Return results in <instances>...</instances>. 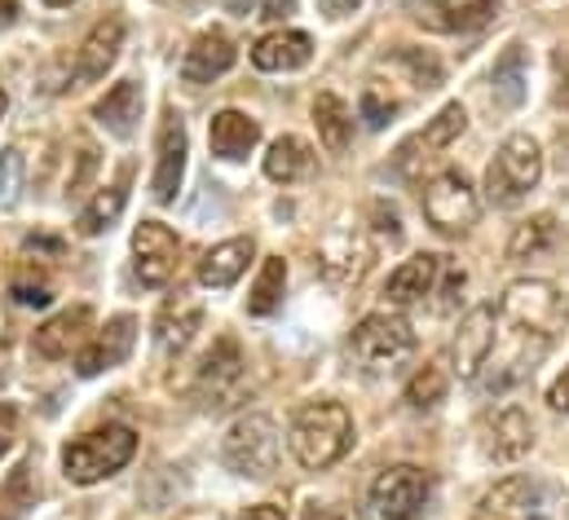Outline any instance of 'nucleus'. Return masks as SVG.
I'll list each match as a JSON object with an SVG mask.
<instances>
[{
    "label": "nucleus",
    "instance_id": "32",
    "mask_svg": "<svg viewBox=\"0 0 569 520\" xmlns=\"http://www.w3.org/2000/svg\"><path fill=\"white\" fill-rule=\"evenodd\" d=\"M283 282H287L283 257H270L261 264V278H257V287H252V296H248V313H252V318H270V313L279 309V300H283Z\"/></svg>",
    "mask_w": 569,
    "mask_h": 520
},
{
    "label": "nucleus",
    "instance_id": "4",
    "mask_svg": "<svg viewBox=\"0 0 569 520\" xmlns=\"http://www.w3.org/2000/svg\"><path fill=\"white\" fill-rule=\"evenodd\" d=\"M279 450H283L279 423H274L270 414H243V419L226 432L221 459H226L230 472L252 477V481H266V477L279 468Z\"/></svg>",
    "mask_w": 569,
    "mask_h": 520
},
{
    "label": "nucleus",
    "instance_id": "30",
    "mask_svg": "<svg viewBox=\"0 0 569 520\" xmlns=\"http://www.w3.org/2000/svg\"><path fill=\"white\" fill-rule=\"evenodd\" d=\"M124 199H129V168L120 172V181H116V186H102V190L93 194V203L80 212V221H76V226H80V234H89V239H93V234L111 230V221L124 212Z\"/></svg>",
    "mask_w": 569,
    "mask_h": 520
},
{
    "label": "nucleus",
    "instance_id": "14",
    "mask_svg": "<svg viewBox=\"0 0 569 520\" xmlns=\"http://www.w3.org/2000/svg\"><path fill=\"white\" fill-rule=\"evenodd\" d=\"M133 340H138V322H133L129 313L111 318V322L98 331V340L80 353L76 371H80L84 380H93V376H102V371H111V367H124V358L133 353Z\"/></svg>",
    "mask_w": 569,
    "mask_h": 520
},
{
    "label": "nucleus",
    "instance_id": "22",
    "mask_svg": "<svg viewBox=\"0 0 569 520\" xmlns=\"http://www.w3.org/2000/svg\"><path fill=\"white\" fill-rule=\"evenodd\" d=\"M208 141H212L217 159H248V150L261 141V124L243 111H221L208 124Z\"/></svg>",
    "mask_w": 569,
    "mask_h": 520
},
{
    "label": "nucleus",
    "instance_id": "47",
    "mask_svg": "<svg viewBox=\"0 0 569 520\" xmlns=\"http://www.w3.org/2000/svg\"><path fill=\"white\" fill-rule=\"evenodd\" d=\"M4 111H9V98H4V93H0V120H4Z\"/></svg>",
    "mask_w": 569,
    "mask_h": 520
},
{
    "label": "nucleus",
    "instance_id": "11",
    "mask_svg": "<svg viewBox=\"0 0 569 520\" xmlns=\"http://www.w3.org/2000/svg\"><path fill=\"white\" fill-rule=\"evenodd\" d=\"M186 150H190L186 124H181V116L168 111L163 124H159V141H154V181H150V190H154L159 203H172L177 199L181 177H186Z\"/></svg>",
    "mask_w": 569,
    "mask_h": 520
},
{
    "label": "nucleus",
    "instance_id": "31",
    "mask_svg": "<svg viewBox=\"0 0 569 520\" xmlns=\"http://www.w3.org/2000/svg\"><path fill=\"white\" fill-rule=\"evenodd\" d=\"M557 234H561L557 217H552V212H539V217H530V221H521V226H517V234H512V243H508V257L512 260L543 257V252H552Z\"/></svg>",
    "mask_w": 569,
    "mask_h": 520
},
{
    "label": "nucleus",
    "instance_id": "48",
    "mask_svg": "<svg viewBox=\"0 0 569 520\" xmlns=\"http://www.w3.org/2000/svg\"><path fill=\"white\" fill-rule=\"evenodd\" d=\"M44 4H58V9H62V4H71V0H44Z\"/></svg>",
    "mask_w": 569,
    "mask_h": 520
},
{
    "label": "nucleus",
    "instance_id": "36",
    "mask_svg": "<svg viewBox=\"0 0 569 520\" xmlns=\"http://www.w3.org/2000/svg\"><path fill=\"white\" fill-rule=\"evenodd\" d=\"M398 62L411 71L416 89H437L441 84V62L428 49H398Z\"/></svg>",
    "mask_w": 569,
    "mask_h": 520
},
{
    "label": "nucleus",
    "instance_id": "46",
    "mask_svg": "<svg viewBox=\"0 0 569 520\" xmlns=\"http://www.w3.org/2000/svg\"><path fill=\"white\" fill-rule=\"evenodd\" d=\"M313 520H358V517H349V512H322V517H313Z\"/></svg>",
    "mask_w": 569,
    "mask_h": 520
},
{
    "label": "nucleus",
    "instance_id": "38",
    "mask_svg": "<svg viewBox=\"0 0 569 520\" xmlns=\"http://www.w3.org/2000/svg\"><path fill=\"white\" fill-rule=\"evenodd\" d=\"M393 116H398V98H389L380 84H367V89H362V120H367L371 129H385Z\"/></svg>",
    "mask_w": 569,
    "mask_h": 520
},
{
    "label": "nucleus",
    "instance_id": "49",
    "mask_svg": "<svg viewBox=\"0 0 569 520\" xmlns=\"http://www.w3.org/2000/svg\"><path fill=\"white\" fill-rule=\"evenodd\" d=\"M561 309H566V313H569V304H561Z\"/></svg>",
    "mask_w": 569,
    "mask_h": 520
},
{
    "label": "nucleus",
    "instance_id": "50",
    "mask_svg": "<svg viewBox=\"0 0 569 520\" xmlns=\"http://www.w3.org/2000/svg\"><path fill=\"white\" fill-rule=\"evenodd\" d=\"M239 4H248V0H239Z\"/></svg>",
    "mask_w": 569,
    "mask_h": 520
},
{
    "label": "nucleus",
    "instance_id": "28",
    "mask_svg": "<svg viewBox=\"0 0 569 520\" xmlns=\"http://www.w3.org/2000/svg\"><path fill=\"white\" fill-rule=\"evenodd\" d=\"M313 172V150H309V141H300V137H279L274 146H270V154H266V177L270 181H305Z\"/></svg>",
    "mask_w": 569,
    "mask_h": 520
},
{
    "label": "nucleus",
    "instance_id": "25",
    "mask_svg": "<svg viewBox=\"0 0 569 520\" xmlns=\"http://www.w3.org/2000/svg\"><path fill=\"white\" fill-rule=\"evenodd\" d=\"M142 107H146L142 84L124 80V84H116V89L93 107V120L107 132H116V137H133L138 120H142Z\"/></svg>",
    "mask_w": 569,
    "mask_h": 520
},
{
    "label": "nucleus",
    "instance_id": "3",
    "mask_svg": "<svg viewBox=\"0 0 569 520\" xmlns=\"http://www.w3.org/2000/svg\"><path fill=\"white\" fill-rule=\"evenodd\" d=\"M539 177H543V150H539V141L530 132H512L499 146L495 163L486 168V194H490V203L512 208V203H521L539 186Z\"/></svg>",
    "mask_w": 569,
    "mask_h": 520
},
{
    "label": "nucleus",
    "instance_id": "15",
    "mask_svg": "<svg viewBox=\"0 0 569 520\" xmlns=\"http://www.w3.org/2000/svg\"><path fill=\"white\" fill-rule=\"evenodd\" d=\"M199 322H203V304H199L194 296L177 291V296L159 309V318H154V349H159L163 358H177V353L194 340Z\"/></svg>",
    "mask_w": 569,
    "mask_h": 520
},
{
    "label": "nucleus",
    "instance_id": "23",
    "mask_svg": "<svg viewBox=\"0 0 569 520\" xmlns=\"http://www.w3.org/2000/svg\"><path fill=\"white\" fill-rule=\"evenodd\" d=\"M309 58H313V40L305 31H270L252 49V62L261 71H300Z\"/></svg>",
    "mask_w": 569,
    "mask_h": 520
},
{
    "label": "nucleus",
    "instance_id": "44",
    "mask_svg": "<svg viewBox=\"0 0 569 520\" xmlns=\"http://www.w3.org/2000/svg\"><path fill=\"white\" fill-rule=\"evenodd\" d=\"M243 520H287V517H283V508H274V503H257V508H248Z\"/></svg>",
    "mask_w": 569,
    "mask_h": 520
},
{
    "label": "nucleus",
    "instance_id": "26",
    "mask_svg": "<svg viewBox=\"0 0 569 520\" xmlns=\"http://www.w3.org/2000/svg\"><path fill=\"white\" fill-rule=\"evenodd\" d=\"M318 260H322V273L331 282H358L367 273V264H371V252H367V243L358 234H336V239H327Z\"/></svg>",
    "mask_w": 569,
    "mask_h": 520
},
{
    "label": "nucleus",
    "instance_id": "7",
    "mask_svg": "<svg viewBox=\"0 0 569 520\" xmlns=\"http://www.w3.org/2000/svg\"><path fill=\"white\" fill-rule=\"evenodd\" d=\"M428 472L402 463V468H389L376 477L371 486V517L376 520H425V503H428Z\"/></svg>",
    "mask_w": 569,
    "mask_h": 520
},
{
    "label": "nucleus",
    "instance_id": "8",
    "mask_svg": "<svg viewBox=\"0 0 569 520\" xmlns=\"http://www.w3.org/2000/svg\"><path fill=\"white\" fill-rule=\"evenodd\" d=\"M243 389H248L243 349H239L234 336H221V340L212 344V353L203 358V367H199V392H203V401H208L212 410H226V406H234V401L243 397Z\"/></svg>",
    "mask_w": 569,
    "mask_h": 520
},
{
    "label": "nucleus",
    "instance_id": "16",
    "mask_svg": "<svg viewBox=\"0 0 569 520\" xmlns=\"http://www.w3.org/2000/svg\"><path fill=\"white\" fill-rule=\"evenodd\" d=\"M89 327H93V309L89 304H71L62 309L58 318H49L40 331H36V353L44 362H58V358H71V349H80L89 340Z\"/></svg>",
    "mask_w": 569,
    "mask_h": 520
},
{
    "label": "nucleus",
    "instance_id": "2",
    "mask_svg": "<svg viewBox=\"0 0 569 520\" xmlns=\"http://www.w3.org/2000/svg\"><path fill=\"white\" fill-rule=\"evenodd\" d=\"M133 454H138V432L124 428V423H107V428H93V432L76 437L62 450V472L76 486H98V481L116 477Z\"/></svg>",
    "mask_w": 569,
    "mask_h": 520
},
{
    "label": "nucleus",
    "instance_id": "40",
    "mask_svg": "<svg viewBox=\"0 0 569 520\" xmlns=\"http://www.w3.org/2000/svg\"><path fill=\"white\" fill-rule=\"evenodd\" d=\"M13 437H18V410L13 406H0V454L13 446Z\"/></svg>",
    "mask_w": 569,
    "mask_h": 520
},
{
    "label": "nucleus",
    "instance_id": "29",
    "mask_svg": "<svg viewBox=\"0 0 569 520\" xmlns=\"http://www.w3.org/2000/svg\"><path fill=\"white\" fill-rule=\"evenodd\" d=\"M313 124H318V137H322V146H327L331 154L349 150L353 116H349V107H345L336 93H318V98H313Z\"/></svg>",
    "mask_w": 569,
    "mask_h": 520
},
{
    "label": "nucleus",
    "instance_id": "33",
    "mask_svg": "<svg viewBox=\"0 0 569 520\" xmlns=\"http://www.w3.org/2000/svg\"><path fill=\"white\" fill-rule=\"evenodd\" d=\"M9 296H13L18 304H27V309H44V304L53 300V287H49V278H44L40 269L18 264L13 278H9Z\"/></svg>",
    "mask_w": 569,
    "mask_h": 520
},
{
    "label": "nucleus",
    "instance_id": "12",
    "mask_svg": "<svg viewBox=\"0 0 569 520\" xmlns=\"http://www.w3.org/2000/svg\"><path fill=\"white\" fill-rule=\"evenodd\" d=\"M495 309L490 304H477L463 322H459V336H455V344H450V353H455V371H459V380H472L486 362H490V353H495Z\"/></svg>",
    "mask_w": 569,
    "mask_h": 520
},
{
    "label": "nucleus",
    "instance_id": "35",
    "mask_svg": "<svg viewBox=\"0 0 569 520\" xmlns=\"http://www.w3.org/2000/svg\"><path fill=\"white\" fill-rule=\"evenodd\" d=\"M463 124H468L463 107H459V102H450V107H441V116H437V120L425 129L420 146H428V150H441V146H450V141L463 132Z\"/></svg>",
    "mask_w": 569,
    "mask_h": 520
},
{
    "label": "nucleus",
    "instance_id": "39",
    "mask_svg": "<svg viewBox=\"0 0 569 520\" xmlns=\"http://www.w3.org/2000/svg\"><path fill=\"white\" fill-rule=\"evenodd\" d=\"M371 217L380 221V234H389V243H398V239H402V226H398V212H393V208L376 203V208H371Z\"/></svg>",
    "mask_w": 569,
    "mask_h": 520
},
{
    "label": "nucleus",
    "instance_id": "45",
    "mask_svg": "<svg viewBox=\"0 0 569 520\" xmlns=\"http://www.w3.org/2000/svg\"><path fill=\"white\" fill-rule=\"evenodd\" d=\"M18 22V0H0V31Z\"/></svg>",
    "mask_w": 569,
    "mask_h": 520
},
{
    "label": "nucleus",
    "instance_id": "10",
    "mask_svg": "<svg viewBox=\"0 0 569 520\" xmlns=\"http://www.w3.org/2000/svg\"><path fill=\"white\" fill-rule=\"evenodd\" d=\"M177 257H181V243L168 226L142 221L133 230V269H138L142 287H163L177 273Z\"/></svg>",
    "mask_w": 569,
    "mask_h": 520
},
{
    "label": "nucleus",
    "instance_id": "27",
    "mask_svg": "<svg viewBox=\"0 0 569 520\" xmlns=\"http://www.w3.org/2000/svg\"><path fill=\"white\" fill-rule=\"evenodd\" d=\"M526 84H530V76H526V49H521V44H508L503 58H499L495 71H490L495 102L508 107V111H517V107L526 102Z\"/></svg>",
    "mask_w": 569,
    "mask_h": 520
},
{
    "label": "nucleus",
    "instance_id": "1",
    "mask_svg": "<svg viewBox=\"0 0 569 520\" xmlns=\"http://www.w3.org/2000/svg\"><path fill=\"white\" fill-rule=\"evenodd\" d=\"M287 441L305 468H331L353 450V419L340 401H309L296 410Z\"/></svg>",
    "mask_w": 569,
    "mask_h": 520
},
{
    "label": "nucleus",
    "instance_id": "17",
    "mask_svg": "<svg viewBox=\"0 0 569 520\" xmlns=\"http://www.w3.org/2000/svg\"><path fill=\"white\" fill-rule=\"evenodd\" d=\"M499 13V0H420L416 22L432 31H477Z\"/></svg>",
    "mask_w": 569,
    "mask_h": 520
},
{
    "label": "nucleus",
    "instance_id": "34",
    "mask_svg": "<svg viewBox=\"0 0 569 520\" xmlns=\"http://www.w3.org/2000/svg\"><path fill=\"white\" fill-rule=\"evenodd\" d=\"M450 389V376L441 371V367H425V371H416L411 376V384H407V401L416 406V410H428V406H437L441 397Z\"/></svg>",
    "mask_w": 569,
    "mask_h": 520
},
{
    "label": "nucleus",
    "instance_id": "41",
    "mask_svg": "<svg viewBox=\"0 0 569 520\" xmlns=\"http://www.w3.org/2000/svg\"><path fill=\"white\" fill-rule=\"evenodd\" d=\"M287 13H296V0H266L261 4V18H270V22H279Z\"/></svg>",
    "mask_w": 569,
    "mask_h": 520
},
{
    "label": "nucleus",
    "instance_id": "18",
    "mask_svg": "<svg viewBox=\"0 0 569 520\" xmlns=\"http://www.w3.org/2000/svg\"><path fill=\"white\" fill-rule=\"evenodd\" d=\"M120 44H124V22H120V18L93 22V31L84 36V44H80V53H76V80H80V84L102 80V76L116 67Z\"/></svg>",
    "mask_w": 569,
    "mask_h": 520
},
{
    "label": "nucleus",
    "instance_id": "42",
    "mask_svg": "<svg viewBox=\"0 0 569 520\" xmlns=\"http://www.w3.org/2000/svg\"><path fill=\"white\" fill-rule=\"evenodd\" d=\"M548 401H552V410H569V367H566V376H561V380L552 384Z\"/></svg>",
    "mask_w": 569,
    "mask_h": 520
},
{
    "label": "nucleus",
    "instance_id": "43",
    "mask_svg": "<svg viewBox=\"0 0 569 520\" xmlns=\"http://www.w3.org/2000/svg\"><path fill=\"white\" fill-rule=\"evenodd\" d=\"M362 0H322V13L327 18H345V13H353Z\"/></svg>",
    "mask_w": 569,
    "mask_h": 520
},
{
    "label": "nucleus",
    "instance_id": "9",
    "mask_svg": "<svg viewBox=\"0 0 569 520\" xmlns=\"http://www.w3.org/2000/svg\"><path fill=\"white\" fill-rule=\"evenodd\" d=\"M499 318H503L508 331H548L552 318H561V296L543 278H521V282L508 287V296L499 304Z\"/></svg>",
    "mask_w": 569,
    "mask_h": 520
},
{
    "label": "nucleus",
    "instance_id": "5",
    "mask_svg": "<svg viewBox=\"0 0 569 520\" xmlns=\"http://www.w3.org/2000/svg\"><path fill=\"white\" fill-rule=\"evenodd\" d=\"M353 358L367 367V371H393L411 349H416V331L407 318L398 313H371L353 327Z\"/></svg>",
    "mask_w": 569,
    "mask_h": 520
},
{
    "label": "nucleus",
    "instance_id": "6",
    "mask_svg": "<svg viewBox=\"0 0 569 520\" xmlns=\"http://www.w3.org/2000/svg\"><path fill=\"white\" fill-rule=\"evenodd\" d=\"M425 217H428V226L441 230V234H463V230L477 226L481 199H477V190L468 186L463 172L446 168V172H437L425 186Z\"/></svg>",
    "mask_w": 569,
    "mask_h": 520
},
{
    "label": "nucleus",
    "instance_id": "19",
    "mask_svg": "<svg viewBox=\"0 0 569 520\" xmlns=\"http://www.w3.org/2000/svg\"><path fill=\"white\" fill-rule=\"evenodd\" d=\"M234 67V40L226 31H203L181 62V80L186 84H212L217 76H226Z\"/></svg>",
    "mask_w": 569,
    "mask_h": 520
},
{
    "label": "nucleus",
    "instance_id": "20",
    "mask_svg": "<svg viewBox=\"0 0 569 520\" xmlns=\"http://www.w3.org/2000/svg\"><path fill=\"white\" fill-rule=\"evenodd\" d=\"M437 278H441V257L420 252V257L402 260V264L389 273L385 296H389V304H416V300H425V296L437 291Z\"/></svg>",
    "mask_w": 569,
    "mask_h": 520
},
{
    "label": "nucleus",
    "instance_id": "13",
    "mask_svg": "<svg viewBox=\"0 0 569 520\" xmlns=\"http://www.w3.org/2000/svg\"><path fill=\"white\" fill-rule=\"evenodd\" d=\"M472 520H543V490L530 477H508L477 503Z\"/></svg>",
    "mask_w": 569,
    "mask_h": 520
},
{
    "label": "nucleus",
    "instance_id": "24",
    "mask_svg": "<svg viewBox=\"0 0 569 520\" xmlns=\"http://www.w3.org/2000/svg\"><path fill=\"white\" fill-rule=\"evenodd\" d=\"M530 446H535V428H530V414H526L521 406H508V410H499V414L490 419V441H486V450H490L495 459L512 463V459H521Z\"/></svg>",
    "mask_w": 569,
    "mask_h": 520
},
{
    "label": "nucleus",
    "instance_id": "21",
    "mask_svg": "<svg viewBox=\"0 0 569 520\" xmlns=\"http://www.w3.org/2000/svg\"><path fill=\"white\" fill-rule=\"evenodd\" d=\"M252 257H257L252 239H226V243H217L208 257L199 260V282L212 287V291H226V287H234L243 278Z\"/></svg>",
    "mask_w": 569,
    "mask_h": 520
},
{
    "label": "nucleus",
    "instance_id": "37",
    "mask_svg": "<svg viewBox=\"0 0 569 520\" xmlns=\"http://www.w3.org/2000/svg\"><path fill=\"white\" fill-rule=\"evenodd\" d=\"M22 177H27L22 154H18V150H0V208H13V203H18Z\"/></svg>",
    "mask_w": 569,
    "mask_h": 520
}]
</instances>
